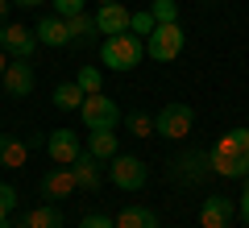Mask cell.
Instances as JSON below:
<instances>
[{
	"instance_id": "cell-25",
	"label": "cell",
	"mask_w": 249,
	"mask_h": 228,
	"mask_svg": "<svg viewBox=\"0 0 249 228\" xmlns=\"http://www.w3.org/2000/svg\"><path fill=\"white\" fill-rule=\"evenodd\" d=\"M150 13H154V21H178V0H154Z\"/></svg>"
},
{
	"instance_id": "cell-20",
	"label": "cell",
	"mask_w": 249,
	"mask_h": 228,
	"mask_svg": "<svg viewBox=\"0 0 249 228\" xmlns=\"http://www.w3.org/2000/svg\"><path fill=\"white\" fill-rule=\"evenodd\" d=\"M79 104H83L79 83H58V88H54V108H58V112H79Z\"/></svg>"
},
{
	"instance_id": "cell-24",
	"label": "cell",
	"mask_w": 249,
	"mask_h": 228,
	"mask_svg": "<svg viewBox=\"0 0 249 228\" xmlns=\"http://www.w3.org/2000/svg\"><path fill=\"white\" fill-rule=\"evenodd\" d=\"M154 25H158V21H154V13H150V9L129 17V34H137V37H150V34H154Z\"/></svg>"
},
{
	"instance_id": "cell-3",
	"label": "cell",
	"mask_w": 249,
	"mask_h": 228,
	"mask_svg": "<svg viewBox=\"0 0 249 228\" xmlns=\"http://www.w3.org/2000/svg\"><path fill=\"white\" fill-rule=\"evenodd\" d=\"M208 154H212V175H220V178H249V162L241 158L237 141H232V129L224 133Z\"/></svg>"
},
{
	"instance_id": "cell-33",
	"label": "cell",
	"mask_w": 249,
	"mask_h": 228,
	"mask_svg": "<svg viewBox=\"0 0 249 228\" xmlns=\"http://www.w3.org/2000/svg\"><path fill=\"white\" fill-rule=\"evenodd\" d=\"M0 228H29V224H25V220H21V224H9V220H4V224H0Z\"/></svg>"
},
{
	"instance_id": "cell-16",
	"label": "cell",
	"mask_w": 249,
	"mask_h": 228,
	"mask_svg": "<svg viewBox=\"0 0 249 228\" xmlns=\"http://www.w3.org/2000/svg\"><path fill=\"white\" fill-rule=\"evenodd\" d=\"M29 158V141H17L9 133H0V166L4 170H21Z\"/></svg>"
},
{
	"instance_id": "cell-11",
	"label": "cell",
	"mask_w": 249,
	"mask_h": 228,
	"mask_svg": "<svg viewBox=\"0 0 249 228\" xmlns=\"http://www.w3.org/2000/svg\"><path fill=\"white\" fill-rule=\"evenodd\" d=\"M237 216V203L224 195H208L199 203V228H229V220Z\"/></svg>"
},
{
	"instance_id": "cell-22",
	"label": "cell",
	"mask_w": 249,
	"mask_h": 228,
	"mask_svg": "<svg viewBox=\"0 0 249 228\" xmlns=\"http://www.w3.org/2000/svg\"><path fill=\"white\" fill-rule=\"evenodd\" d=\"M124 121V129H129V137H154V116L150 112H129V116H121Z\"/></svg>"
},
{
	"instance_id": "cell-30",
	"label": "cell",
	"mask_w": 249,
	"mask_h": 228,
	"mask_svg": "<svg viewBox=\"0 0 249 228\" xmlns=\"http://www.w3.org/2000/svg\"><path fill=\"white\" fill-rule=\"evenodd\" d=\"M9 4L13 0H0V25H4V17H9Z\"/></svg>"
},
{
	"instance_id": "cell-8",
	"label": "cell",
	"mask_w": 249,
	"mask_h": 228,
	"mask_svg": "<svg viewBox=\"0 0 249 228\" xmlns=\"http://www.w3.org/2000/svg\"><path fill=\"white\" fill-rule=\"evenodd\" d=\"M46 154L54 158V166H71V162L83 154L79 133H75V129H54V133H46Z\"/></svg>"
},
{
	"instance_id": "cell-5",
	"label": "cell",
	"mask_w": 249,
	"mask_h": 228,
	"mask_svg": "<svg viewBox=\"0 0 249 228\" xmlns=\"http://www.w3.org/2000/svg\"><path fill=\"white\" fill-rule=\"evenodd\" d=\"M79 116H83V124H88V129H116V124H121V108H116V100H108L104 91L83 96Z\"/></svg>"
},
{
	"instance_id": "cell-29",
	"label": "cell",
	"mask_w": 249,
	"mask_h": 228,
	"mask_svg": "<svg viewBox=\"0 0 249 228\" xmlns=\"http://www.w3.org/2000/svg\"><path fill=\"white\" fill-rule=\"evenodd\" d=\"M237 216L245 220V228H249V183H245V191H241V199H237Z\"/></svg>"
},
{
	"instance_id": "cell-12",
	"label": "cell",
	"mask_w": 249,
	"mask_h": 228,
	"mask_svg": "<svg viewBox=\"0 0 249 228\" xmlns=\"http://www.w3.org/2000/svg\"><path fill=\"white\" fill-rule=\"evenodd\" d=\"M79 191V183H75V170L71 166H54L42 175V199H67V195Z\"/></svg>"
},
{
	"instance_id": "cell-23",
	"label": "cell",
	"mask_w": 249,
	"mask_h": 228,
	"mask_svg": "<svg viewBox=\"0 0 249 228\" xmlns=\"http://www.w3.org/2000/svg\"><path fill=\"white\" fill-rule=\"evenodd\" d=\"M83 88V96H96V91H104V75H100L96 67H83L79 70V79H75Z\"/></svg>"
},
{
	"instance_id": "cell-1",
	"label": "cell",
	"mask_w": 249,
	"mask_h": 228,
	"mask_svg": "<svg viewBox=\"0 0 249 228\" xmlns=\"http://www.w3.org/2000/svg\"><path fill=\"white\" fill-rule=\"evenodd\" d=\"M142 58H145V37H137V34H112L100 46V62L112 70H133Z\"/></svg>"
},
{
	"instance_id": "cell-7",
	"label": "cell",
	"mask_w": 249,
	"mask_h": 228,
	"mask_svg": "<svg viewBox=\"0 0 249 228\" xmlns=\"http://www.w3.org/2000/svg\"><path fill=\"white\" fill-rule=\"evenodd\" d=\"M212 175V154L208 149H187V154H178L175 158V178L178 183H204V178Z\"/></svg>"
},
{
	"instance_id": "cell-15",
	"label": "cell",
	"mask_w": 249,
	"mask_h": 228,
	"mask_svg": "<svg viewBox=\"0 0 249 228\" xmlns=\"http://www.w3.org/2000/svg\"><path fill=\"white\" fill-rule=\"evenodd\" d=\"M71 170H75V183H79V191H100L104 175H100V158H96V154H88V149H83L79 158L71 162Z\"/></svg>"
},
{
	"instance_id": "cell-31",
	"label": "cell",
	"mask_w": 249,
	"mask_h": 228,
	"mask_svg": "<svg viewBox=\"0 0 249 228\" xmlns=\"http://www.w3.org/2000/svg\"><path fill=\"white\" fill-rule=\"evenodd\" d=\"M13 4H21V9H37L42 0H13Z\"/></svg>"
},
{
	"instance_id": "cell-27",
	"label": "cell",
	"mask_w": 249,
	"mask_h": 228,
	"mask_svg": "<svg viewBox=\"0 0 249 228\" xmlns=\"http://www.w3.org/2000/svg\"><path fill=\"white\" fill-rule=\"evenodd\" d=\"M79 228H116V220L104 216V211H88V216L79 220Z\"/></svg>"
},
{
	"instance_id": "cell-18",
	"label": "cell",
	"mask_w": 249,
	"mask_h": 228,
	"mask_svg": "<svg viewBox=\"0 0 249 228\" xmlns=\"http://www.w3.org/2000/svg\"><path fill=\"white\" fill-rule=\"evenodd\" d=\"M67 34H71V46H88L91 34H100L96 17H91V13H75V17H67Z\"/></svg>"
},
{
	"instance_id": "cell-4",
	"label": "cell",
	"mask_w": 249,
	"mask_h": 228,
	"mask_svg": "<svg viewBox=\"0 0 249 228\" xmlns=\"http://www.w3.org/2000/svg\"><path fill=\"white\" fill-rule=\"evenodd\" d=\"M191 124H196V112H191V104H178V100L154 116V133H162L166 141H183L191 133Z\"/></svg>"
},
{
	"instance_id": "cell-21",
	"label": "cell",
	"mask_w": 249,
	"mask_h": 228,
	"mask_svg": "<svg viewBox=\"0 0 249 228\" xmlns=\"http://www.w3.org/2000/svg\"><path fill=\"white\" fill-rule=\"evenodd\" d=\"M25 224L29 228H62V211L54 208V203H37V208L25 216Z\"/></svg>"
},
{
	"instance_id": "cell-14",
	"label": "cell",
	"mask_w": 249,
	"mask_h": 228,
	"mask_svg": "<svg viewBox=\"0 0 249 228\" xmlns=\"http://www.w3.org/2000/svg\"><path fill=\"white\" fill-rule=\"evenodd\" d=\"M129 17H133V13L124 9V4H100V9H96V29H100L104 37L129 34Z\"/></svg>"
},
{
	"instance_id": "cell-13",
	"label": "cell",
	"mask_w": 249,
	"mask_h": 228,
	"mask_svg": "<svg viewBox=\"0 0 249 228\" xmlns=\"http://www.w3.org/2000/svg\"><path fill=\"white\" fill-rule=\"evenodd\" d=\"M34 34H37V46H54V50L71 46V34H67V17H58V13L42 17V21L34 25Z\"/></svg>"
},
{
	"instance_id": "cell-34",
	"label": "cell",
	"mask_w": 249,
	"mask_h": 228,
	"mask_svg": "<svg viewBox=\"0 0 249 228\" xmlns=\"http://www.w3.org/2000/svg\"><path fill=\"white\" fill-rule=\"evenodd\" d=\"M100 4H121V0H100Z\"/></svg>"
},
{
	"instance_id": "cell-17",
	"label": "cell",
	"mask_w": 249,
	"mask_h": 228,
	"mask_svg": "<svg viewBox=\"0 0 249 228\" xmlns=\"http://www.w3.org/2000/svg\"><path fill=\"white\" fill-rule=\"evenodd\" d=\"M116 228H158V211L145 208V203H129L116 216Z\"/></svg>"
},
{
	"instance_id": "cell-9",
	"label": "cell",
	"mask_w": 249,
	"mask_h": 228,
	"mask_svg": "<svg viewBox=\"0 0 249 228\" xmlns=\"http://www.w3.org/2000/svg\"><path fill=\"white\" fill-rule=\"evenodd\" d=\"M4 91H9L13 100H25L29 91H34V83H37V75H34V67H29V58H9V67H4Z\"/></svg>"
},
{
	"instance_id": "cell-26",
	"label": "cell",
	"mask_w": 249,
	"mask_h": 228,
	"mask_svg": "<svg viewBox=\"0 0 249 228\" xmlns=\"http://www.w3.org/2000/svg\"><path fill=\"white\" fill-rule=\"evenodd\" d=\"M13 208H17V191H13L9 183H0V224L13 216Z\"/></svg>"
},
{
	"instance_id": "cell-32",
	"label": "cell",
	"mask_w": 249,
	"mask_h": 228,
	"mask_svg": "<svg viewBox=\"0 0 249 228\" xmlns=\"http://www.w3.org/2000/svg\"><path fill=\"white\" fill-rule=\"evenodd\" d=\"M4 67H9V54L0 50V79H4Z\"/></svg>"
},
{
	"instance_id": "cell-19",
	"label": "cell",
	"mask_w": 249,
	"mask_h": 228,
	"mask_svg": "<svg viewBox=\"0 0 249 228\" xmlns=\"http://www.w3.org/2000/svg\"><path fill=\"white\" fill-rule=\"evenodd\" d=\"M88 154H96L100 162H112L116 158V129H91Z\"/></svg>"
},
{
	"instance_id": "cell-10",
	"label": "cell",
	"mask_w": 249,
	"mask_h": 228,
	"mask_svg": "<svg viewBox=\"0 0 249 228\" xmlns=\"http://www.w3.org/2000/svg\"><path fill=\"white\" fill-rule=\"evenodd\" d=\"M0 50L9 58H29L37 50V34L25 25H0Z\"/></svg>"
},
{
	"instance_id": "cell-6",
	"label": "cell",
	"mask_w": 249,
	"mask_h": 228,
	"mask_svg": "<svg viewBox=\"0 0 249 228\" xmlns=\"http://www.w3.org/2000/svg\"><path fill=\"white\" fill-rule=\"evenodd\" d=\"M108 178H112L121 191H142L145 178H150V170H145V162L137 158V154H116L112 166H108Z\"/></svg>"
},
{
	"instance_id": "cell-35",
	"label": "cell",
	"mask_w": 249,
	"mask_h": 228,
	"mask_svg": "<svg viewBox=\"0 0 249 228\" xmlns=\"http://www.w3.org/2000/svg\"><path fill=\"white\" fill-rule=\"evenodd\" d=\"M245 183H249V178H245Z\"/></svg>"
},
{
	"instance_id": "cell-28",
	"label": "cell",
	"mask_w": 249,
	"mask_h": 228,
	"mask_svg": "<svg viewBox=\"0 0 249 228\" xmlns=\"http://www.w3.org/2000/svg\"><path fill=\"white\" fill-rule=\"evenodd\" d=\"M54 4V13H58V17H75V13H83V4H88V0H50Z\"/></svg>"
},
{
	"instance_id": "cell-2",
	"label": "cell",
	"mask_w": 249,
	"mask_h": 228,
	"mask_svg": "<svg viewBox=\"0 0 249 228\" xmlns=\"http://www.w3.org/2000/svg\"><path fill=\"white\" fill-rule=\"evenodd\" d=\"M183 25L178 21H158L154 25V34L145 37V54H150L154 62H175L178 54H183Z\"/></svg>"
}]
</instances>
